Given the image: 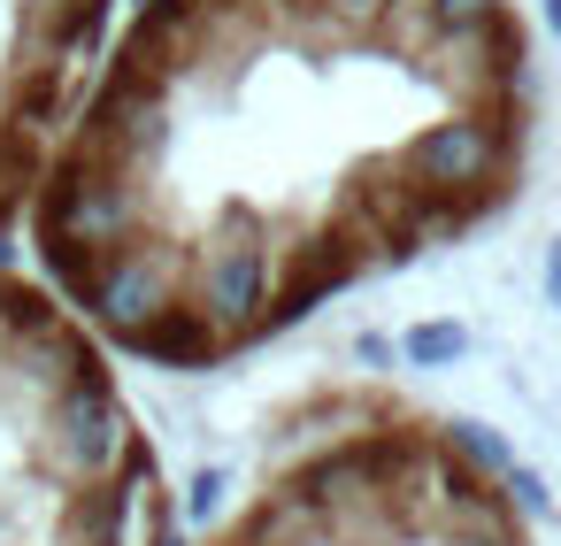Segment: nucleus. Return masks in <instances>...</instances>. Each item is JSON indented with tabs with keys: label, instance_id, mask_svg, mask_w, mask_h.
<instances>
[{
	"label": "nucleus",
	"instance_id": "5",
	"mask_svg": "<svg viewBox=\"0 0 561 546\" xmlns=\"http://www.w3.org/2000/svg\"><path fill=\"white\" fill-rule=\"evenodd\" d=\"M546 285H553V300H561V247H553V262H546Z\"/></svg>",
	"mask_w": 561,
	"mask_h": 546
},
{
	"label": "nucleus",
	"instance_id": "4",
	"mask_svg": "<svg viewBox=\"0 0 561 546\" xmlns=\"http://www.w3.org/2000/svg\"><path fill=\"white\" fill-rule=\"evenodd\" d=\"M116 0H0V231L24 224L32 185L78 109Z\"/></svg>",
	"mask_w": 561,
	"mask_h": 546
},
{
	"label": "nucleus",
	"instance_id": "2",
	"mask_svg": "<svg viewBox=\"0 0 561 546\" xmlns=\"http://www.w3.org/2000/svg\"><path fill=\"white\" fill-rule=\"evenodd\" d=\"M201 546H530L500 446L385 385H316L270 416L247 492Z\"/></svg>",
	"mask_w": 561,
	"mask_h": 546
},
{
	"label": "nucleus",
	"instance_id": "1",
	"mask_svg": "<svg viewBox=\"0 0 561 546\" xmlns=\"http://www.w3.org/2000/svg\"><path fill=\"white\" fill-rule=\"evenodd\" d=\"M530 147L507 0H131L24 231L39 285L154 369H224L469 239Z\"/></svg>",
	"mask_w": 561,
	"mask_h": 546
},
{
	"label": "nucleus",
	"instance_id": "3",
	"mask_svg": "<svg viewBox=\"0 0 561 546\" xmlns=\"http://www.w3.org/2000/svg\"><path fill=\"white\" fill-rule=\"evenodd\" d=\"M154 446L116 354L24 270H0V546H147Z\"/></svg>",
	"mask_w": 561,
	"mask_h": 546
}]
</instances>
